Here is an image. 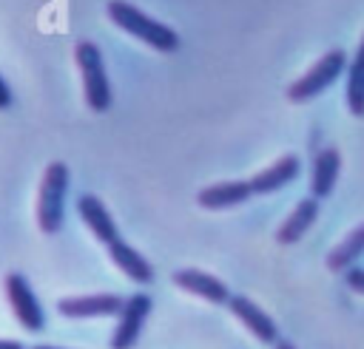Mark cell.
<instances>
[{
  "instance_id": "7402d4cb",
  "label": "cell",
  "mask_w": 364,
  "mask_h": 349,
  "mask_svg": "<svg viewBox=\"0 0 364 349\" xmlns=\"http://www.w3.org/2000/svg\"><path fill=\"white\" fill-rule=\"evenodd\" d=\"M31 349H60V346H51V343H40V346H31Z\"/></svg>"
},
{
  "instance_id": "d6986e66",
  "label": "cell",
  "mask_w": 364,
  "mask_h": 349,
  "mask_svg": "<svg viewBox=\"0 0 364 349\" xmlns=\"http://www.w3.org/2000/svg\"><path fill=\"white\" fill-rule=\"evenodd\" d=\"M9 105H11V88H9V85H6V79L0 77V111H3V108H9Z\"/></svg>"
},
{
  "instance_id": "52a82bcc",
  "label": "cell",
  "mask_w": 364,
  "mask_h": 349,
  "mask_svg": "<svg viewBox=\"0 0 364 349\" xmlns=\"http://www.w3.org/2000/svg\"><path fill=\"white\" fill-rule=\"evenodd\" d=\"M122 306H125V298L114 292L77 295V298L57 301V312L65 318H105V315H119Z\"/></svg>"
},
{
  "instance_id": "8992f818",
  "label": "cell",
  "mask_w": 364,
  "mask_h": 349,
  "mask_svg": "<svg viewBox=\"0 0 364 349\" xmlns=\"http://www.w3.org/2000/svg\"><path fill=\"white\" fill-rule=\"evenodd\" d=\"M151 298L145 292H134L131 298H125V306L119 312V323L111 335V349H134V343L139 340L142 323L151 315Z\"/></svg>"
},
{
  "instance_id": "5b68a950",
  "label": "cell",
  "mask_w": 364,
  "mask_h": 349,
  "mask_svg": "<svg viewBox=\"0 0 364 349\" xmlns=\"http://www.w3.org/2000/svg\"><path fill=\"white\" fill-rule=\"evenodd\" d=\"M3 287H6V298H9L11 312H14V318L20 321V326L28 329V332H40V329L46 326V312H43V306H40L34 289L28 287L26 275L9 272L6 281H3Z\"/></svg>"
},
{
  "instance_id": "ffe728a7",
  "label": "cell",
  "mask_w": 364,
  "mask_h": 349,
  "mask_svg": "<svg viewBox=\"0 0 364 349\" xmlns=\"http://www.w3.org/2000/svg\"><path fill=\"white\" fill-rule=\"evenodd\" d=\"M0 349H23V343H17V340H3V338H0Z\"/></svg>"
},
{
  "instance_id": "8fae6325",
  "label": "cell",
  "mask_w": 364,
  "mask_h": 349,
  "mask_svg": "<svg viewBox=\"0 0 364 349\" xmlns=\"http://www.w3.org/2000/svg\"><path fill=\"white\" fill-rule=\"evenodd\" d=\"M299 170H301V162H299V156L287 153V156L276 159L270 167H264L262 173H256V176L250 179V187H253V193H259V196L276 193L279 187L290 184V182L299 176Z\"/></svg>"
},
{
  "instance_id": "4fadbf2b",
  "label": "cell",
  "mask_w": 364,
  "mask_h": 349,
  "mask_svg": "<svg viewBox=\"0 0 364 349\" xmlns=\"http://www.w3.org/2000/svg\"><path fill=\"white\" fill-rule=\"evenodd\" d=\"M108 255H111V261L117 264V270H122L131 281H136V284H151L154 281V267L148 264V258L139 253V250H134L128 241H114L111 247H108Z\"/></svg>"
},
{
  "instance_id": "9c48e42d",
  "label": "cell",
  "mask_w": 364,
  "mask_h": 349,
  "mask_svg": "<svg viewBox=\"0 0 364 349\" xmlns=\"http://www.w3.org/2000/svg\"><path fill=\"white\" fill-rule=\"evenodd\" d=\"M173 284H176L179 289H185V292H191V295H199V298L210 301V304H228V301H230V289L225 287V281H219V278L210 275V272L193 270V267L176 270V272H173Z\"/></svg>"
},
{
  "instance_id": "ba28073f",
  "label": "cell",
  "mask_w": 364,
  "mask_h": 349,
  "mask_svg": "<svg viewBox=\"0 0 364 349\" xmlns=\"http://www.w3.org/2000/svg\"><path fill=\"white\" fill-rule=\"evenodd\" d=\"M77 213H80V218L88 224V230L97 236V241H102L105 247H111L114 241L122 238L119 230H117V221H114L111 213H108V207H105L94 193H82V196L77 199Z\"/></svg>"
},
{
  "instance_id": "6da1fadb",
  "label": "cell",
  "mask_w": 364,
  "mask_h": 349,
  "mask_svg": "<svg viewBox=\"0 0 364 349\" xmlns=\"http://www.w3.org/2000/svg\"><path fill=\"white\" fill-rule=\"evenodd\" d=\"M108 17H111L122 31H128L131 37L142 40L145 45H151V48H156V51H165V54H168V51H176V48H179V34H176L171 26L154 20L151 14H145L142 9H136V6L128 3V0H111V3H108Z\"/></svg>"
},
{
  "instance_id": "2e32d148",
  "label": "cell",
  "mask_w": 364,
  "mask_h": 349,
  "mask_svg": "<svg viewBox=\"0 0 364 349\" xmlns=\"http://www.w3.org/2000/svg\"><path fill=\"white\" fill-rule=\"evenodd\" d=\"M364 255V224H358L355 230H350L347 236H344V241L336 247V250H330V255H327V270H333V272H347L350 267H353V261H358Z\"/></svg>"
},
{
  "instance_id": "9a60e30c",
  "label": "cell",
  "mask_w": 364,
  "mask_h": 349,
  "mask_svg": "<svg viewBox=\"0 0 364 349\" xmlns=\"http://www.w3.org/2000/svg\"><path fill=\"white\" fill-rule=\"evenodd\" d=\"M338 170H341V156L336 148H324L318 150L316 162H313V179H310V193L313 199H327L336 187V179H338Z\"/></svg>"
},
{
  "instance_id": "277c9868",
  "label": "cell",
  "mask_w": 364,
  "mask_h": 349,
  "mask_svg": "<svg viewBox=\"0 0 364 349\" xmlns=\"http://www.w3.org/2000/svg\"><path fill=\"white\" fill-rule=\"evenodd\" d=\"M344 65H347V54H344L341 48L327 51V54H324L307 74H301V77L287 88V96H290L293 102H304V99L321 94L324 88H330V85L341 77Z\"/></svg>"
},
{
  "instance_id": "44dd1931",
  "label": "cell",
  "mask_w": 364,
  "mask_h": 349,
  "mask_svg": "<svg viewBox=\"0 0 364 349\" xmlns=\"http://www.w3.org/2000/svg\"><path fill=\"white\" fill-rule=\"evenodd\" d=\"M273 349H296V346H293V343H290V340H279V343H276V346H273Z\"/></svg>"
},
{
  "instance_id": "5bb4252c",
  "label": "cell",
  "mask_w": 364,
  "mask_h": 349,
  "mask_svg": "<svg viewBox=\"0 0 364 349\" xmlns=\"http://www.w3.org/2000/svg\"><path fill=\"white\" fill-rule=\"evenodd\" d=\"M316 216H318V199H313V196L301 199V201L293 207V213L282 221V227L276 230V241H279V244H296V241L313 227Z\"/></svg>"
},
{
  "instance_id": "30bf717a",
  "label": "cell",
  "mask_w": 364,
  "mask_h": 349,
  "mask_svg": "<svg viewBox=\"0 0 364 349\" xmlns=\"http://www.w3.org/2000/svg\"><path fill=\"white\" fill-rule=\"evenodd\" d=\"M228 306H230V312L239 318V323H245L262 343H279V329H276L273 318H270L262 306H256L250 298H245V295H230Z\"/></svg>"
},
{
  "instance_id": "e0dca14e",
  "label": "cell",
  "mask_w": 364,
  "mask_h": 349,
  "mask_svg": "<svg viewBox=\"0 0 364 349\" xmlns=\"http://www.w3.org/2000/svg\"><path fill=\"white\" fill-rule=\"evenodd\" d=\"M347 108L353 116H364V40L347 68Z\"/></svg>"
},
{
  "instance_id": "7c38bea8",
  "label": "cell",
  "mask_w": 364,
  "mask_h": 349,
  "mask_svg": "<svg viewBox=\"0 0 364 349\" xmlns=\"http://www.w3.org/2000/svg\"><path fill=\"white\" fill-rule=\"evenodd\" d=\"M250 196H253L250 182H219V184L202 187L196 201L205 210H228V207H236V204L247 201Z\"/></svg>"
},
{
  "instance_id": "3957f363",
  "label": "cell",
  "mask_w": 364,
  "mask_h": 349,
  "mask_svg": "<svg viewBox=\"0 0 364 349\" xmlns=\"http://www.w3.org/2000/svg\"><path fill=\"white\" fill-rule=\"evenodd\" d=\"M65 190H68V167H65V162H51L43 173L40 196H37V224L48 236L57 233L63 224Z\"/></svg>"
},
{
  "instance_id": "7a4b0ae2",
  "label": "cell",
  "mask_w": 364,
  "mask_h": 349,
  "mask_svg": "<svg viewBox=\"0 0 364 349\" xmlns=\"http://www.w3.org/2000/svg\"><path fill=\"white\" fill-rule=\"evenodd\" d=\"M74 57H77V68L82 77V94H85L88 108L97 113H105L111 108V82L105 74L100 45L91 40H80L74 48Z\"/></svg>"
},
{
  "instance_id": "ac0fdd59",
  "label": "cell",
  "mask_w": 364,
  "mask_h": 349,
  "mask_svg": "<svg viewBox=\"0 0 364 349\" xmlns=\"http://www.w3.org/2000/svg\"><path fill=\"white\" fill-rule=\"evenodd\" d=\"M344 281H347V287H350L353 292H361V295H364V270L350 267V270L344 272Z\"/></svg>"
}]
</instances>
